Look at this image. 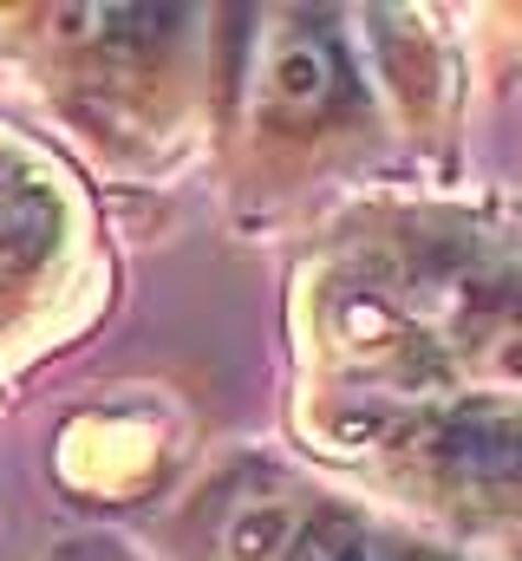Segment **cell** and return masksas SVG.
<instances>
[{
	"label": "cell",
	"instance_id": "obj_1",
	"mask_svg": "<svg viewBox=\"0 0 522 561\" xmlns=\"http://www.w3.org/2000/svg\"><path fill=\"white\" fill-rule=\"evenodd\" d=\"M438 463L464 490H522V412L470 405L438 431Z\"/></svg>",
	"mask_w": 522,
	"mask_h": 561
},
{
	"label": "cell",
	"instance_id": "obj_2",
	"mask_svg": "<svg viewBox=\"0 0 522 561\" xmlns=\"http://www.w3.org/2000/svg\"><path fill=\"white\" fill-rule=\"evenodd\" d=\"M347 99V66L340 46L320 26H287L268 53V105L281 118H320Z\"/></svg>",
	"mask_w": 522,
	"mask_h": 561
},
{
	"label": "cell",
	"instance_id": "obj_3",
	"mask_svg": "<svg viewBox=\"0 0 522 561\" xmlns=\"http://www.w3.org/2000/svg\"><path fill=\"white\" fill-rule=\"evenodd\" d=\"M287 561H411V556H398L392 542H379L353 516H320V523L300 529V542L287 549Z\"/></svg>",
	"mask_w": 522,
	"mask_h": 561
},
{
	"label": "cell",
	"instance_id": "obj_4",
	"mask_svg": "<svg viewBox=\"0 0 522 561\" xmlns=\"http://www.w3.org/2000/svg\"><path fill=\"white\" fill-rule=\"evenodd\" d=\"M294 542H300V529H294V516H287L281 503L242 510V516L229 523V556L236 561H268V556H281V549H294Z\"/></svg>",
	"mask_w": 522,
	"mask_h": 561
},
{
	"label": "cell",
	"instance_id": "obj_5",
	"mask_svg": "<svg viewBox=\"0 0 522 561\" xmlns=\"http://www.w3.org/2000/svg\"><path fill=\"white\" fill-rule=\"evenodd\" d=\"M92 20H99L105 39H150V33H163L177 13H170V7H92Z\"/></svg>",
	"mask_w": 522,
	"mask_h": 561
}]
</instances>
